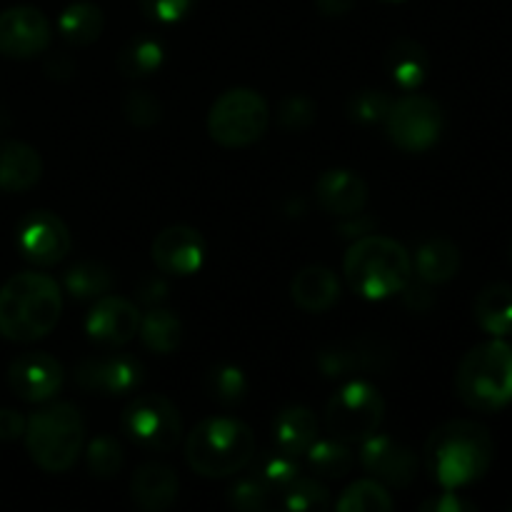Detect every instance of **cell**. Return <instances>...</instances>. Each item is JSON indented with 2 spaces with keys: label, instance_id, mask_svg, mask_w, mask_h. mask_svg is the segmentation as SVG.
Here are the masks:
<instances>
[{
  "label": "cell",
  "instance_id": "6da1fadb",
  "mask_svg": "<svg viewBox=\"0 0 512 512\" xmlns=\"http://www.w3.org/2000/svg\"><path fill=\"white\" fill-rule=\"evenodd\" d=\"M425 468L443 490L473 485L495 458L493 435L475 420H448L425 440Z\"/></svg>",
  "mask_w": 512,
  "mask_h": 512
},
{
  "label": "cell",
  "instance_id": "7a4b0ae2",
  "mask_svg": "<svg viewBox=\"0 0 512 512\" xmlns=\"http://www.w3.org/2000/svg\"><path fill=\"white\" fill-rule=\"evenodd\" d=\"M63 313L60 285L45 273H18L0 288V335L13 343H35L58 325Z\"/></svg>",
  "mask_w": 512,
  "mask_h": 512
},
{
  "label": "cell",
  "instance_id": "3957f363",
  "mask_svg": "<svg viewBox=\"0 0 512 512\" xmlns=\"http://www.w3.org/2000/svg\"><path fill=\"white\" fill-rule=\"evenodd\" d=\"M343 273L360 298L385 300L408 290L413 278V258L398 240L385 235H363L345 253Z\"/></svg>",
  "mask_w": 512,
  "mask_h": 512
},
{
  "label": "cell",
  "instance_id": "277c9868",
  "mask_svg": "<svg viewBox=\"0 0 512 512\" xmlns=\"http://www.w3.org/2000/svg\"><path fill=\"white\" fill-rule=\"evenodd\" d=\"M255 458V433L238 418H205L185 440V460L200 478L220 480L243 473Z\"/></svg>",
  "mask_w": 512,
  "mask_h": 512
},
{
  "label": "cell",
  "instance_id": "5b68a950",
  "mask_svg": "<svg viewBox=\"0 0 512 512\" xmlns=\"http://www.w3.org/2000/svg\"><path fill=\"white\" fill-rule=\"evenodd\" d=\"M458 398L478 413H498L512 403V345L485 340L463 355L455 370Z\"/></svg>",
  "mask_w": 512,
  "mask_h": 512
},
{
  "label": "cell",
  "instance_id": "8992f818",
  "mask_svg": "<svg viewBox=\"0 0 512 512\" xmlns=\"http://www.w3.org/2000/svg\"><path fill=\"white\" fill-rule=\"evenodd\" d=\"M25 450L45 473H65L85 445L83 413L73 403H50L25 420Z\"/></svg>",
  "mask_w": 512,
  "mask_h": 512
},
{
  "label": "cell",
  "instance_id": "52a82bcc",
  "mask_svg": "<svg viewBox=\"0 0 512 512\" xmlns=\"http://www.w3.org/2000/svg\"><path fill=\"white\" fill-rule=\"evenodd\" d=\"M270 125V105L258 90L230 88L210 105L208 133L223 148H248Z\"/></svg>",
  "mask_w": 512,
  "mask_h": 512
},
{
  "label": "cell",
  "instance_id": "ba28073f",
  "mask_svg": "<svg viewBox=\"0 0 512 512\" xmlns=\"http://www.w3.org/2000/svg\"><path fill=\"white\" fill-rule=\"evenodd\" d=\"M385 400L368 380H350L325 405V428L343 443H363L380 430Z\"/></svg>",
  "mask_w": 512,
  "mask_h": 512
},
{
  "label": "cell",
  "instance_id": "9c48e42d",
  "mask_svg": "<svg viewBox=\"0 0 512 512\" xmlns=\"http://www.w3.org/2000/svg\"><path fill=\"white\" fill-rule=\"evenodd\" d=\"M385 133L395 148L405 153H425L443 135V108L433 98L420 93H405L390 103L385 115Z\"/></svg>",
  "mask_w": 512,
  "mask_h": 512
},
{
  "label": "cell",
  "instance_id": "30bf717a",
  "mask_svg": "<svg viewBox=\"0 0 512 512\" xmlns=\"http://www.w3.org/2000/svg\"><path fill=\"white\" fill-rule=\"evenodd\" d=\"M120 425L135 445L153 453H168L183 438V420H180L178 408L173 400L160 393L138 395L123 410Z\"/></svg>",
  "mask_w": 512,
  "mask_h": 512
},
{
  "label": "cell",
  "instance_id": "8fae6325",
  "mask_svg": "<svg viewBox=\"0 0 512 512\" xmlns=\"http://www.w3.org/2000/svg\"><path fill=\"white\" fill-rule=\"evenodd\" d=\"M15 243H18L20 255L40 268L58 265L73 248L68 225L53 210H33L25 215L15 233Z\"/></svg>",
  "mask_w": 512,
  "mask_h": 512
},
{
  "label": "cell",
  "instance_id": "7c38bea8",
  "mask_svg": "<svg viewBox=\"0 0 512 512\" xmlns=\"http://www.w3.org/2000/svg\"><path fill=\"white\" fill-rule=\"evenodd\" d=\"M53 40V25L33 5H13L0 13V55L30 60L45 53Z\"/></svg>",
  "mask_w": 512,
  "mask_h": 512
},
{
  "label": "cell",
  "instance_id": "4fadbf2b",
  "mask_svg": "<svg viewBox=\"0 0 512 512\" xmlns=\"http://www.w3.org/2000/svg\"><path fill=\"white\" fill-rule=\"evenodd\" d=\"M143 365L130 355H95L75 365V385L90 395H128L143 383Z\"/></svg>",
  "mask_w": 512,
  "mask_h": 512
},
{
  "label": "cell",
  "instance_id": "5bb4252c",
  "mask_svg": "<svg viewBox=\"0 0 512 512\" xmlns=\"http://www.w3.org/2000/svg\"><path fill=\"white\" fill-rule=\"evenodd\" d=\"M65 368L48 353H23L10 363L8 385L25 403H50L63 390Z\"/></svg>",
  "mask_w": 512,
  "mask_h": 512
},
{
  "label": "cell",
  "instance_id": "9a60e30c",
  "mask_svg": "<svg viewBox=\"0 0 512 512\" xmlns=\"http://www.w3.org/2000/svg\"><path fill=\"white\" fill-rule=\"evenodd\" d=\"M205 253L208 245L200 230L190 228V225H170V228L160 230L153 240V263L160 273L175 275V278H188L195 275L205 263Z\"/></svg>",
  "mask_w": 512,
  "mask_h": 512
},
{
  "label": "cell",
  "instance_id": "2e32d148",
  "mask_svg": "<svg viewBox=\"0 0 512 512\" xmlns=\"http://www.w3.org/2000/svg\"><path fill=\"white\" fill-rule=\"evenodd\" d=\"M360 445H363L360 463L365 473H370V478L380 480L383 485H393V488H408L413 483L418 473V458L400 440L375 433Z\"/></svg>",
  "mask_w": 512,
  "mask_h": 512
},
{
  "label": "cell",
  "instance_id": "e0dca14e",
  "mask_svg": "<svg viewBox=\"0 0 512 512\" xmlns=\"http://www.w3.org/2000/svg\"><path fill=\"white\" fill-rule=\"evenodd\" d=\"M140 313L135 303L120 298V295H100L85 318V333L90 340L108 348L128 345L138 335Z\"/></svg>",
  "mask_w": 512,
  "mask_h": 512
},
{
  "label": "cell",
  "instance_id": "ac0fdd59",
  "mask_svg": "<svg viewBox=\"0 0 512 512\" xmlns=\"http://www.w3.org/2000/svg\"><path fill=\"white\" fill-rule=\"evenodd\" d=\"M315 203L335 218H358L368 203V183L355 170L330 168L315 180Z\"/></svg>",
  "mask_w": 512,
  "mask_h": 512
},
{
  "label": "cell",
  "instance_id": "d6986e66",
  "mask_svg": "<svg viewBox=\"0 0 512 512\" xmlns=\"http://www.w3.org/2000/svg\"><path fill=\"white\" fill-rule=\"evenodd\" d=\"M180 480L175 470L165 463H145L135 470L130 493L133 503L145 512H163L178 500Z\"/></svg>",
  "mask_w": 512,
  "mask_h": 512
},
{
  "label": "cell",
  "instance_id": "ffe728a7",
  "mask_svg": "<svg viewBox=\"0 0 512 512\" xmlns=\"http://www.w3.org/2000/svg\"><path fill=\"white\" fill-rule=\"evenodd\" d=\"M43 178V158L38 150L20 140H0V190L25 193Z\"/></svg>",
  "mask_w": 512,
  "mask_h": 512
},
{
  "label": "cell",
  "instance_id": "44dd1931",
  "mask_svg": "<svg viewBox=\"0 0 512 512\" xmlns=\"http://www.w3.org/2000/svg\"><path fill=\"white\" fill-rule=\"evenodd\" d=\"M293 303L305 313H328L340 298V283L335 273L325 265H308L298 270L290 283Z\"/></svg>",
  "mask_w": 512,
  "mask_h": 512
},
{
  "label": "cell",
  "instance_id": "7402d4cb",
  "mask_svg": "<svg viewBox=\"0 0 512 512\" xmlns=\"http://www.w3.org/2000/svg\"><path fill=\"white\" fill-rule=\"evenodd\" d=\"M318 438V420L303 405L283 408L273 420V440L280 453L305 455V450Z\"/></svg>",
  "mask_w": 512,
  "mask_h": 512
},
{
  "label": "cell",
  "instance_id": "603a6c76",
  "mask_svg": "<svg viewBox=\"0 0 512 512\" xmlns=\"http://www.w3.org/2000/svg\"><path fill=\"white\" fill-rule=\"evenodd\" d=\"M475 323L490 338H510L512 335V285L490 283L475 298Z\"/></svg>",
  "mask_w": 512,
  "mask_h": 512
},
{
  "label": "cell",
  "instance_id": "cb8c5ba5",
  "mask_svg": "<svg viewBox=\"0 0 512 512\" xmlns=\"http://www.w3.org/2000/svg\"><path fill=\"white\" fill-rule=\"evenodd\" d=\"M428 50L418 40H395L388 50V73L403 93H413L428 80Z\"/></svg>",
  "mask_w": 512,
  "mask_h": 512
},
{
  "label": "cell",
  "instance_id": "d4e9b609",
  "mask_svg": "<svg viewBox=\"0 0 512 512\" xmlns=\"http://www.w3.org/2000/svg\"><path fill=\"white\" fill-rule=\"evenodd\" d=\"M413 270L423 283L440 285L448 283L460 270V250L453 240L433 238L423 243L415 253Z\"/></svg>",
  "mask_w": 512,
  "mask_h": 512
},
{
  "label": "cell",
  "instance_id": "484cf974",
  "mask_svg": "<svg viewBox=\"0 0 512 512\" xmlns=\"http://www.w3.org/2000/svg\"><path fill=\"white\" fill-rule=\"evenodd\" d=\"M105 15L100 5L90 3V0H78L70 3L63 13L58 15V33L60 38L75 48H85L93 45L95 40L103 35Z\"/></svg>",
  "mask_w": 512,
  "mask_h": 512
},
{
  "label": "cell",
  "instance_id": "4316f807",
  "mask_svg": "<svg viewBox=\"0 0 512 512\" xmlns=\"http://www.w3.org/2000/svg\"><path fill=\"white\" fill-rule=\"evenodd\" d=\"M138 335L148 350L158 355H170L178 350L180 340H183V325H180L178 315L155 305L150 313H145V318H140Z\"/></svg>",
  "mask_w": 512,
  "mask_h": 512
},
{
  "label": "cell",
  "instance_id": "83f0119b",
  "mask_svg": "<svg viewBox=\"0 0 512 512\" xmlns=\"http://www.w3.org/2000/svg\"><path fill=\"white\" fill-rule=\"evenodd\" d=\"M165 63V48L158 38L140 35L133 38L118 55V70L125 78H150Z\"/></svg>",
  "mask_w": 512,
  "mask_h": 512
},
{
  "label": "cell",
  "instance_id": "f1b7e54d",
  "mask_svg": "<svg viewBox=\"0 0 512 512\" xmlns=\"http://www.w3.org/2000/svg\"><path fill=\"white\" fill-rule=\"evenodd\" d=\"M308 455V465L318 478H328V480H338L345 478L350 473L355 463L353 450L348 448V443L338 438H315V443L305 450Z\"/></svg>",
  "mask_w": 512,
  "mask_h": 512
},
{
  "label": "cell",
  "instance_id": "f546056e",
  "mask_svg": "<svg viewBox=\"0 0 512 512\" xmlns=\"http://www.w3.org/2000/svg\"><path fill=\"white\" fill-rule=\"evenodd\" d=\"M65 293L73 300H98L113 288V273L103 263H78L65 273Z\"/></svg>",
  "mask_w": 512,
  "mask_h": 512
},
{
  "label": "cell",
  "instance_id": "4dcf8cb0",
  "mask_svg": "<svg viewBox=\"0 0 512 512\" xmlns=\"http://www.w3.org/2000/svg\"><path fill=\"white\" fill-rule=\"evenodd\" d=\"M335 508L340 512H388L395 508L388 488L380 480H355L348 490L338 498Z\"/></svg>",
  "mask_w": 512,
  "mask_h": 512
},
{
  "label": "cell",
  "instance_id": "1f68e13d",
  "mask_svg": "<svg viewBox=\"0 0 512 512\" xmlns=\"http://www.w3.org/2000/svg\"><path fill=\"white\" fill-rule=\"evenodd\" d=\"M205 390L218 403L238 405L248 395V378L235 365H215L205 375Z\"/></svg>",
  "mask_w": 512,
  "mask_h": 512
},
{
  "label": "cell",
  "instance_id": "d6a6232c",
  "mask_svg": "<svg viewBox=\"0 0 512 512\" xmlns=\"http://www.w3.org/2000/svg\"><path fill=\"white\" fill-rule=\"evenodd\" d=\"M85 465H88V473L93 475V478H115L125 465L123 445L115 438H110V435H98V438L90 440L88 448H85Z\"/></svg>",
  "mask_w": 512,
  "mask_h": 512
},
{
  "label": "cell",
  "instance_id": "836d02e7",
  "mask_svg": "<svg viewBox=\"0 0 512 512\" xmlns=\"http://www.w3.org/2000/svg\"><path fill=\"white\" fill-rule=\"evenodd\" d=\"M283 508L295 512H323L330 508V493L313 478H298L283 490Z\"/></svg>",
  "mask_w": 512,
  "mask_h": 512
},
{
  "label": "cell",
  "instance_id": "e575fe53",
  "mask_svg": "<svg viewBox=\"0 0 512 512\" xmlns=\"http://www.w3.org/2000/svg\"><path fill=\"white\" fill-rule=\"evenodd\" d=\"M390 98L388 93L383 90H373V88H363L358 93L350 95L348 100V118L355 120L360 125H375V123H383L385 115H388Z\"/></svg>",
  "mask_w": 512,
  "mask_h": 512
},
{
  "label": "cell",
  "instance_id": "d590c367",
  "mask_svg": "<svg viewBox=\"0 0 512 512\" xmlns=\"http://www.w3.org/2000/svg\"><path fill=\"white\" fill-rule=\"evenodd\" d=\"M123 113L135 128H153L163 118V105L148 90H130L123 100Z\"/></svg>",
  "mask_w": 512,
  "mask_h": 512
},
{
  "label": "cell",
  "instance_id": "8d00e7d4",
  "mask_svg": "<svg viewBox=\"0 0 512 512\" xmlns=\"http://www.w3.org/2000/svg\"><path fill=\"white\" fill-rule=\"evenodd\" d=\"M260 480H263L265 485H268L270 490H280L283 493L285 488H288L293 480L300 478V465H298V458L295 455H288V453H273L268 455V458L263 460V465H260Z\"/></svg>",
  "mask_w": 512,
  "mask_h": 512
},
{
  "label": "cell",
  "instance_id": "74e56055",
  "mask_svg": "<svg viewBox=\"0 0 512 512\" xmlns=\"http://www.w3.org/2000/svg\"><path fill=\"white\" fill-rule=\"evenodd\" d=\"M270 488L260 478H240L228 490V505L243 512H258L268 508Z\"/></svg>",
  "mask_w": 512,
  "mask_h": 512
},
{
  "label": "cell",
  "instance_id": "f35d334b",
  "mask_svg": "<svg viewBox=\"0 0 512 512\" xmlns=\"http://www.w3.org/2000/svg\"><path fill=\"white\" fill-rule=\"evenodd\" d=\"M198 0H140L145 18L158 25H175L193 13Z\"/></svg>",
  "mask_w": 512,
  "mask_h": 512
},
{
  "label": "cell",
  "instance_id": "ab89813d",
  "mask_svg": "<svg viewBox=\"0 0 512 512\" xmlns=\"http://www.w3.org/2000/svg\"><path fill=\"white\" fill-rule=\"evenodd\" d=\"M278 120L285 130H305L315 120V103L305 95H290L280 105Z\"/></svg>",
  "mask_w": 512,
  "mask_h": 512
},
{
  "label": "cell",
  "instance_id": "60d3db41",
  "mask_svg": "<svg viewBox=\"0 0 512 512\" xmlns=\"http://www.w3.org/2000/svg\"><path fill=\"white\" fill-rule=\"evenodd\" d=\"M420 510L423 512H473L478 510V505L460 498L458 490H443V493H438L435 498L425 500V503L420 505Z\"/></svg>",
  "mask_w": 512,
  "mask_h": 512
},
{
  "label": "cell",
  "instance_id": "b9f144b4",
  "mask_svg": "<svg viewBox=\"0 0 512 512\" xmlns=\"http://www.w3.org/2000/svg\"><path fill=\"white\" fill-rule=\"evenodd\" d=\"M25 433V418L18 410H0V440H18Z\"/></svg>",
  "mask_w": 512,
  "mask_h": 512
},
{
  "label": "cell",
  "instance_id": "7bdbcfd3",
  "mask_svg": "<svg viewBox=\"0 0 512 512\" xmlns=\"http://www.w3.org/2000/svg\"><path fill=\"white\" fill-rule=\"evenodd\" d=\"M165 295H168V285H165L158 275H148V278H143L138 283V298L143 300L145 305H153L155 308Z\"/></svg>",
  "mask_w": 512,
  "mask_h": 512
},
{
  "label": "cell",
  "instance_id": "ee69618b",
  "mask_svg": "<svg viewBox=\"0 0 512 512\" xmlns=\"http://www.w3.org/2000/svg\"><path fill=\"white\" fill-rule=\"evenodd\" d=\"M45 73H48L50 78L65 80L75 73V63L70 58H65V55H55V58H50L48 65H45Z\"/></svg>",
  "mask_w": 512,
  "mask_h": 512
},
{
  "label": "cell",
  "instance_id": "f6af8a7d",
  "mask_svg": "<svg viewBox=\"0 0 512 512\" xmlns=\"http://www.w3.org/2000/svg\"><path fill=\"white\" fill-rule=\"evenodd\" d=\"M355 5V0H315V8L320 10L328 18H338V15L350 13Z\"/></svg>",
  "mask_w": 512,
  "mask_h": 512
},
{
  "label": "cell",
  "instance_id": "bcb514c9",
  "mask_svg": "<svg viewBox=\"0 0 512 512\" xmlns=\"http://www.w3.org/2000/svg\"><path fill=\"white\" fill-rule=\"evenodd\" d=\"M383 3H403V0H383Z\"/></svg>",
  "mask_w": 512,
  "mask_h": 512
}]
</instances>
